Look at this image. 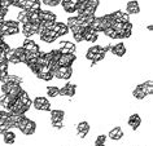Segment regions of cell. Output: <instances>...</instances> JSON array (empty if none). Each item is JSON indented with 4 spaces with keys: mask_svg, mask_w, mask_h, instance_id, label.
<instances>
[{
    "mask_svg": "<svg viewBox=\"0 0 153 146\" xmlns=\"http://www.w3.org/2000/svg\"><path fill=\"white\" fill-rule=\"evenodd\" d=\"M31 106L36 111H42V113H45V111H51L52 110L51 101H49L47 97H44V96H36V97L33 100V105Z\"/></svg>",
    "mask_w": 153,
    "mask_h": 146,
    "instance_id": "1",
    "label": "cell"
},
{
    "mask_svg": "<svg viewBox=\"0 0 153 146\" xmlns=\"http://www.w3.org/2000/svg\"><path fill=\"white\" fill-rule=\"evenodd\" d=\"M73 74H74V67L73 66H59L53 75L57 80H69L73 76Z\"/></svg>",
    "mask_w": 153,
    "mask_h": 146,
    "instance_id": "2",
    "label": "cell"
},
{
    "mask_svg": "<svg viewBox=\"0 0 153 146\" xmlns=\"http://www.w3.org/2000/svg\"><path fill=\"white\" fill-rule=\"evenodd\" d=\"M76 88L78 86L74 83H66L64 87L60 88V93H59V97L61 98H65V97H74L75 93H76Z\"/></svg>",
    "mask_w": 153,
    "mask_h": 146,
    "instance_id": "3",
    "label": "cell"
},
{
    "mask_svg": "<svg viewBox=\"0 0 153 146\" xmlns=\"http://www.w3.org/2000/svg\"><path fill=\"white\" fill-rule=\"evenodd\" d=\"M110 53H112L114 57H118V58L123 57L126 53H127V48H126V44L123 43V41H118V43L110 45Z\"/></svg>",
    "mask_w": 153,
    "mask_h": 146,
    "instance_id": "4",
    "label": "cell"
},
{
    "mask_svg": "<svg viewBox=\"0 0 153 146\" xmlns=\"http://www.w3.org/2000/svg\"><path fill=\"white\" fill-rule=\"evenodd\" d=\"M99 34L97 31H95L92 27H90V26H87L83 30V40L87 41V43H96L99 40Z\"/></svg>",
    "mask_w": 153,
    "mask_h": 146,
    "instance_id": "5",
    "label": "cell"
},
{
    "mask_svg": "<svg viewBox=\"0 0 153 146\" xmlns=\"http://www.w3.org/2000/svg\"><path fill=\"white\" fill-rule=\"evenodd\" d=\"M76 61V55L75 53H66V55H61L59 58V66H73Z\"/></svg>",
    "mask_w": 153,
    "mask_h": 146,
    "instance_id": "6",
    "label": "cell"
},
{
    "mask_svg": "<svg viewBox=\"0 0 153 146\" xmlns=\"http://www.w3.org/2000/svg\"><path fill=\"white\" fill-rule=\"evenodd\" d=\"M127 125L131 128V131L136 132V131L140 128V125H141V117L137 113L131 114L128 117V119H127Z\"/></svg>",
    "mask_w": 153,
    "mask_h": 146,
    "instance_id": "7",
    "label": "cell"
},
{
    "mask_svg": "<svg viewBox=\"0 0 153 146\" xmlns=\"http://www.w3.org/2000/svg\"><path fill=\"white\" fill-rule=\"evenodd\" d=\"M123 136H125V132L121 125H116L114 128H112L108 132V138L112 141H121L123 138Z\"/></svg>",
    "mask_w": 153,
    "mask_h": 146,
    "instance_id": "8",
    "label": "cell"
},
{
    "mask_svg": "<svg viewBox=\"0 0 153 146\" xmlns=\"http://www.w3.org/2000/svg\"><path fill=\"white\" fill-rule=\"evenodd\" d=\"M1 138H3V144L10 146V145H14V144H16V141H17V134L13 132V129H9V131H7V132L1 133Z\"/></svg>",
    "mask_w": 153,
    "mask_h": 146,
    "instance_id": "9",
    "label": "cell"
},
{
    "mask_svg": "<svg viewBox=\"0 0 153 146\" xmlns=\"http://www.w3.org/2000/svg\"><path fill=\"white\" fill-rule=\"evenodd\" d=\"M126 13L130 14V16H136V14L140 13V5L139 1L136 0H130L126 4Z\"/></svg>",
    "mask_w": 153,
    "mask_h": 146,
    "instance_id": "10",
    "label": "cell"
},
{
    "mask_svg": "<svg viewBox=\"0 0 153 146\" xmlns=\"http://www.w3.org/2000/svg\"><path fill=\"white\" fill-rule=\"evenodd\" d=\"M59 38H60V36L57 35V32H55L53 30H48L45 35L39 36V40H40V41H43L44 44L49 45V44H53V43H55V41L59 39Z\"/></svg>",
    "mask_w": 153,
    "mask_h": 146,
    "instance_id": "11",
    "label": "cell"
},
{
    "mask_svg": "<svg viewBox=\"0 0 153 146\" xmlns=\"http://www.w3.org/2000/svg\"><path fill=\"white\" fill-rule=\"evenodd\" d=\"M49 120H51V123L53 122H64L65 120V117H66V114H65L64 110L61 109H53L49 111Z\"/></svg>",
    "mask_w": 153,
    "mask_h": 146,
    "instance_id": "12",
    "label": "cell"
},
{
    "mask_svg": "<svg viewBox=\"0 0 153 146\" xmlns=\"http://www.w3.org/2000/svg\"><path fill=\"white\" fill-rule=\"evenodd\" d=\"M36 127H38L36 122L33 120V119H30V120L27 122V124L25 125V128L21 131L22 136H33V134L36 132Z\"/></svg>",
    "mask_w": 153,
    "mask_h": 146,
    "instance_id": "13",
    "label": "cell"
},
{
    "mask_svg": "<svg viewBox=\"0 0 153 146\" xmlns=\"http://www.w3.org/2000/svg\"><path fill=\"white\" fill-rule=\"evenodd\" d=\"M53 31L57 32V35L61 38V36H66L70 32V30H69L68 25L64 24V22H56L55 27H53Z\"/></svg>",
    "mask_w": 153,
    "mask_h": 146,
    "instance_id": "14",
    "label": "cell"
},
{
    "mask_svg": "<svg viewBox=\"0 0 153 146\" xmlns=\"http://www.w3.org/2000/svg\"><path fill=\"white\" fill-rule=\"evenodd\" d=\"M39 18L40 21H53L57 22V14L51 10H39Z\"/></svg>",
    "mask_w": 153,
    "mask_h": 146,
    "instance_id": "15",
    "label": "cell"
},
{
    "mask_svg": "<svg viewBox=\"0 0 153 146\" xmlns=\"http://www.w3.org/2000/svg\"><path fill=\"white\" fill-rule=\"evenodd\" d=\"M59 93H60V88L57 86H48L45 87V94L49 98H59Z\"/></svg>",
    "mask_w": 153,
    "mask_h": 146,
    "instance_id": "16",
    "label": "cell"
},
{
    "mask_svg": "<svg viewBox=\"0 0 153 146\" xmlns=\"http://www.w3.org/2000/svg\"><path fill=\"white\" fill-rule=\"evenodd\" d=\"M90 129H91V125L87 120H81V122H78V124H76V132H82L85 134H88Z\"/></svg>",
    "mask_w": 153,
    "mask_h": 146,
    "instance_id": "17",
    "label": "cell"
},
{
    "mask_svg": "<svg viewBox=\"0 0 153 146\" xmlns=\"http://www.w3.org/2000/svg\"><path fill=\"white\" fill-rule=\"evenodd\" d=\"M13 52H14V56L20 60L21 63H25L26 62V51L22 47H16L13 48Z\"/></svg>",
    "mask_w": 153,
    "mask_h": 146,
    "instance_id": "18",
    "label": "cell"
},
{
    "mask_svg": "<svg viewBox=\"0 0 153 146\" xmlns=\"http://www.w3.org/2000/svg\"><path fill=\"white\" fill-rule=\"evenodd\" d=\"M99 47H100V45H92V47L87 48V49H86L85 58H86V60H88V61H92V60H94V57L96 56V53L99 52Z\"/></svg>",
    "mask_w": 153,
    "mask_h": 146,
    "instance_id": "19",
    "label": "cell"
},
{
    "mask_svg": "<svg viewBox=\"0 0 153 146\" xmlns=\"http://www.w3.org/2000/svg\"><path fill=\"white\" fill-rule=\"evenodd\" d=\"M132 97L135 100H139V101H141V100H144L145 97H147V94L143 92V89L140 88V86H136L135 88H134V91H132Z\"/></svg>",
    "mask_w": 153,
    "mask_h": 146,
    "instance_id": "20",
    "label": "cell"
},
{
    "mask_svg": "<svg viewBox=\"0 0 153 146\" xmlns=\"http://www.w3.org/2000/svg\"><path fill=\"white\" fill-rule=\"evenodd\" d=\"M104 35L108 38V39H112V40H116V39H118V34H117V31L114 29H112V27H108V29H105L104 31H101Z\"/></svg>",
    "mask_w": 153,
    "mask_h": 146,
    "instance_id": "21",
    "label": "cell"
},
{
    "mask_svg": "<svg viewBox=\"0 0 153 146\" xmlns=\"http://www.w3.org/2000/svg\"><path fill=\"white\" fill-rule=\"evenodd\" d=\"M106 141H108V136H105L104 133H101L96 137L94 146H106Z\"/></svg>",
    "mask_w": 153,
    "mask_h": 146,
    "instance_id": "22",
    "label": "cell"
},
{
    "mask_svg": "<svg viewBox=\"0 0 153 146\" xmlns=\"http://www.w3.org/2000/svg\"><path fill=\"white\" fill-rule=\"evenodd\" d=\"M55 24H56V22H53V21H42V25H43L47 30H53V27H55Z\"/></svg>",
    "mask_w": 153,
    "mask_h": 146,
    "instance_id": "23",
    "label": "cell"
},
{
    "mask_svg": "<svg viewBox=\"0 0 153 146\" xmlns=\"http://www.w3.org/2000/svg\"><path fill=\"white\" fill-rule=\"evenodd\" d=\"M0 7H1V8H5V9H9L10 8L9 0H0Z\"/></svg>",
    "mask_w": 153,
    "mask_h": 146,
    "instance_id": "24",
    "label": "cell"
},
{
    "mask_svg": "<svg viewBox=\"0 0 153 146\" xmlns=\"http://www.w3.org/2000/svg\"><path fill=\"white\" fill-rule=\"evenodd\" d=\"M147 30L149 32H152V30H153V26H152V24H149L148 26H147Z\"/></svg>",
    "mask_w": 153,
    "mask_h": 146,
    "instance_id": "25",
    "label": "cell"
},
{
    "mask_svg": "<svg viewBox=\"0 0 153 146\" xmlns=\"http://www.w3.org/2000/svg\"><path fill=\"white\" fill-rule=\"evenodd\" d=\"M3 24H4V20H0V29H1V26H3Z\"/></svg>",
    "mask_w": 153,
    "mask_h": 146,
    "instance_id": "26",
    "label": "cell"
},
{
    "mask_svg": "<svg viewBox=\"0 0 153 146\" xmlns=\"http://www.w3.org/2000/svg\"><path fill=\"white\" fill-rule=\"evenodd\" d=\"M39 1H40V3H42V1H43V0H39Z\"/></svg>",
    "mask_w": 153,
    "mask_h": 146,
    "instance_id": "27",
    "label": "cell"
}]
</instances>
